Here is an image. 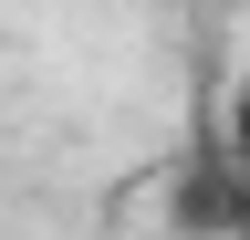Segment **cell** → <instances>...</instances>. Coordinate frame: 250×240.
<instances>
[{"label":"cell","mask_w":250,"mask_h":240,"mask_svg":"<svg viewBox=\"0 0 250 240\" xmlns=\"http://www.w3.org/2000/svg\"><path fill=\"white\" fill-rule=\"evenodd\" d=\"M219 157H229V167L250 177V73L229 84V105H219Z\"/></svg>","instance_id":"1"}]
</instances>
